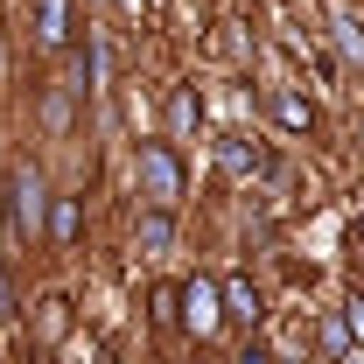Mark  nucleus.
<instances>
[{
  "label": "nucleus",
  "instance_id": "nucleus-10",
  "mask_svg": "<svg viewBox=\"0 0 364 364\" xmlns=\"http://www.w3.org/2000/svg\"><path fill=\"white\" fill-rule=\"evenodd\" d=\"M218 161H225V176H252V168H259V147H245V140H225V147H218Z\"/></svg>",
  "mask_w": 364,
  "mask_h": 364
},
{
  "label": "nucleus",
  "instance_id": "nucleus-1",
  "mask_svg": "<svg viewBox=\"0 0 364 364\" xmlns=\"http://www.w3.org/2000/svg\"><path fill=\"white\" fill-rule=\"evenodd\" d=\"M134 176H140V196H147V203H161V210L182 203V154L168 140H147V147H140Z\"/></svg>",
  "mask_w": 364,
  "mask_h": 364
},
{
  "label": "nucleus",
  "instance_id": "nucleus-14",
  "mask_svg": "<svg viewBox=\"0 0 364 364\" xmlns=\"http://www.w3.org/2000/svg\"><path fill=\"white\" fill-rule=\"evenodd\" d=\"M119 14L127 21H154V0H119Z\"/></svg>",
  "mask_w": 364,
  "mask_h": 364
},
{
  "label": "nucleus",
  "instance_id": "nucleus-8",
  "mask_svg": "<svg viewBox=\"0 0 364 364\" xmlns=\"http://www.w3.org/2000/svg\"><path fill=\"white\" fill-rule=\"evenodd\" d=\"M196 119H203V98H196V85H182L176 98H168V134H189V127H196Z\"/></svg>",
  "mask_w": 364,
  "mask_h": 364
},
{
  "label": "nucleus",
  "instance_id": "nucleus-13",
  "mask_svg": "<svg viewBox=\"0 0 364 364\" xmlns=\"http://www.w3.org/2000/svg\"><path fill=\"white\" fill-rule=\"evenodd\" d=\"M176 294L182 287H154V322H176Z\"/></svg>",
  "mask_w": 364,
  "mask_h": 364
},
{
  "label": "nucleus",
  "instance_id": "nucleus-9",
  "mask_svg": "<svg viewBox=\"0 0 364 364\" xmlns=\"http://www.w3.org/2000/svg\"><path fill=\"white\" fill-rule=\"evenodd\" d=\"M49 238H56V245L77 238V196H56V210H49Z\"/></svg>",
  "mask_w": 364,
  "mask_h": 364
},
{
  "label": "nucleus",
  "instance_id": "nucleus-7",
  "mask_svg": "<svg viewBox=\"0 0 364 364\" xmlns=\"http://www.w3.org/2000/svg\"><path fill=\"white\" fill-rule=\"evenodd\" d=\"M273 119H280L287 134H309V127H316V105H309L301 91H280V98H273Z\"/></svg>",
  "mask_w": 364,
  "mask_h": 364
},
{
  "label": "nucleus",
  "instance_id": "nucleus-3",
  "mask_svg": "<svg viewBox=\"0 0 364 364\" xmlns=\"http://www.w3.org/2000/svg\"><path fill=\"white\" fill-rule=\"evenodd\" d=\"M176 301H182L176 316L189 322L196 336H210V329L225 322V294H218V280H203V273H196V280H182V294H176Z\"/></svg>",
  "mask_w": 364,
  "mask_h": 364
},
{
  "label": "nucleus",
  "instance_id": "nucleus-2",
  "mask_svg": "<svg viewBox=\"0 0 364 364\" xmlns=\"http://www.w3.org/2000/svg\"><path fill=\"white\" fill-rule=\"evenodd\" d=\"M0 196H7V225L21 231V238L43 231V176L36 168H14V176L0 182Z\"/></svg>",
  "mask_w": 364,
  "mask_h": 364
},
{
  "label": "nucleus",
  "instance_id": "nucleus-12",
  "mask_svg": "<svg viewBox=\"0 0 364 364\" xmlns=\"http://www.w3.org/2000/svg\"><path fill=\"white\" fill-rule=\"evenodd\" d=\"M336 43H343V56H350V63H364V36H358V21H350V14L336 21Z\"/></svg>",
  "mask_w": 364,
  "mask_h": 364
},
{
  "label": "nucleus",
  "instance_id": "nucleus-11",
  "mask_svg": "<svg viewBox=\"0 0 364 364\" xmlns=\"http://www.w3.org/2000/svg\"><path fill=\"white\" fill-rule=\"evenodd\" d=\"M322 358H350V322L322 316Z\"/></svg>",
  "mask_w": 364,
  "mask_h": 364
},
{
  "label": "nucleus",
  "instance_id": "nucleus-6",
  "mask_svg": "<svg viewBox=\"0 0 364 364\" xmlns=\"http://www.w3.org/2000/svg\"><path fill=\"white\" fill-rule=\"evenodd\" d=\"M36 43L43 49L70 43V0H36Z\"/></svg>",
  "mask_w": 364,
  "mask_h": 364
},
{
  "label": "nucleus",
  "instance_id": "nucleus-4",
  "mask_svg": "<svg viewBox=\"0 0 364 364\" xmlns=\"http://www.w3.org/2000/svg\"><path fill=\"white\" fill-rule=\"evenodd\" d=\"M134 245L140 252H168V245H176V218H168L161 203H147V210L134 218Z\"/></svg>",
  "mask_w": 364,
  "mask_h": 364
},
{
  "label": "nucleus",
  "instance_id": "nucleus-5",
  "mask_svg": "<svg viewBox=\"0 0 364 364\" xmlns=\"http://www.w3.org/2000/svg\"><path fill=\"white\" fill-rule=\"evenodd\" d=\"M218 294H225V316H231V322H245V329H252V322L267 316V309H259V287H252L245 273H231V280L218 287Z\"/></svg>",
  "mask_w": 364,
  "mask_h": 364
}]
</instances>
